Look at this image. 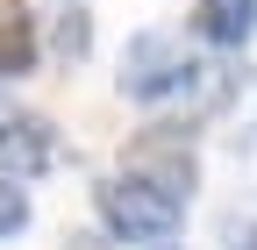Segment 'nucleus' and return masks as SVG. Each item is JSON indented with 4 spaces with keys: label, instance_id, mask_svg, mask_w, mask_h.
Masks as SVG:
<instances>
[{
    "label": "nucleus",
    "instance_id": "nucleus-9",
    "mask_svg": "<svg viewBox=\"0 0 257 250\" xmlns=\"http://www.w3.org/2000/svg\"><path fill=\"white\" fill-rule=\"evenodd\" d=\"M236 250H257V222H250V229H243V243H236Z\"/></svg>",
    "mask_w": 257,
    "mask_h": 250
},
{
    "label": "nucleus",
    "instance_id": "nucleus-3",
    "mask_svg": "<svg viewBox=\"0 0 257 250\" xmlns=\"http://www.w3.org/2000/svg\"><path fill=\"white\" fill-rule=\"evenodd\" d=\"M121 172H136V179H150V186H165V193H193V179H200V165H193V143H186V129L179 121H150V129L121 150Z\"/></svg>",
    "mask_w": 257,
    "mask_h": 250
},
{
    "label": "nucleus",
    "instance_id": "nucleus-1",
    "mask_svg": "<svg viewBox=\"0 0 257 250\" xmlns=\"http://www.w3.org/2000/svg\"><path fill=\"white\" fill-rule=\"evenodd\" d=\"M93 207H100L107 236H121V243H150V250L172 243L179 222H186V200L165 193V186H150V179H136V172L100 179V186H93Z\"/></svg>",
    "mask_w": 257,
    "mask_h": 250
},
{
    "label": "nucleus",
    "instance_id": "nucleus-10",
    "mask_svg": "<svg viewBox=\"0 0 257 250\" xmlns=\"http://www.w3.org/2000/svg\"><path fill=\"white\" fill-rule=\"evenodd\" d=\"M250 158H257V136H250Z\"/></svg>",
    "mask_w": 257,
    "mask_h": 250
},
{
    "label": "nucleus",
    "instance_id": "nucleus-6",
    "mask_svg": "<svg viewBox=\"0 0 257 250\" xmlns=\"http://www.w3.org/2000/svg\"><path fill=\"white\" fill-rule=\"evenodd\" d=\"M36 15H29V0H0V79H22L29 65H36Z\"/></svg>",
    "mask_w": 257,
    "mask_h": 250
},
{
    "label": "nucleus",
    "instance_id": "nucleus-5",
    "mask_svg": "<svg viewBox=\"0 0 257 250\" xmlns=\"http://www.w3.org/2000/svg\"><path fill=\"white\" fill-rule=\"evenodd\" d=\"M193 36L214 50L257 43V0H193Z\"/></svg>",
    "mask_w": 257,
    "mask_h": 250
},
{
    "label": "nucleus",
    "instance_id": "nucleus-4",
    "mask_svg": "<svg viewBox=\"0 0 257 250\" xmlns=\"http://www.w3.org/2000/svg\"><path fill=\"white\" fill-rule=\"evenodd\" d=\"M57 165V129L43 114H15V121H0V179L8 186H29V179H43Z\"/></svg>",
    "mask_w": 257,
    "mask_h": 250
},
{
    "label": "nucleus",
    "instance_id": "nucleus-8",
    "mask_svg": "<svg viewBox=\"0 0 257 250\" xmlns=\"http://www.w3.org/2000/svg\"><path fill=\"white\" fill-rule=\"evenodd\" d=\"M29 222V200H22V186H8V179H0V236H15Z\"/></svg>",
    "mask_w": 257,
    "mask_h": 250
},
{
    "label": "nucleus",
    "instance_id": "nucleus-11",
    "mask_svg": "<svg viewBox=\"0 0 257 250\" xmlns=\"http://www.w3.org/2000/svg\"><path fill=\"white\" fill-rule=\"evenodd\" d=\"M157 250H172V243H157Z\"/></svg>",
    "mask_w": 257,
    "mask_h": 250
},
{
    "label": "nucleus",
    "instance_id": "nucleus-7",
    "mask_svg": "<svg viewBox=\"0 0 257 250\" xmlns=\"http://www.w3.org/2000/svg\"><path fill=\"white\" fill-rule=\"evenodd\" d=\"M50 50L64 57V65H79V57L93 50V15H86V8H64L57 29H50Z\"/></svg>",
    "mask_w": 257,
    "mask_h": 250
},
{
    "label": "nucleus",
    "instance_id": "nucleus-2",
    "mask_svg": "<svg viewBox=\"0 0 257 250\" xmlns=\"http://www.w3.org/2000/svg\"><path fill=\"white\" fill-rule=\"evenodd\" d=\"M186 79H193V57H186V43L172 36V29H143V36H128V50H121V72H114V86L128 93V100H179L186 93Z\"/></svg>",
    "mask_w": 257,
    "mask_h": 250
}]
</instances>
